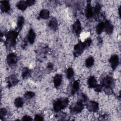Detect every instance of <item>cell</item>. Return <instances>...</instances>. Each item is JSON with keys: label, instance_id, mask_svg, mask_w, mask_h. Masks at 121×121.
Masks as SVG:
<instances>
[{"label": "cell", "instance_id": "6", "mask_svg": "<svg viewBox=\"0 0 121 121\" xmlns=\"http://www.w3.org/2000/svg\"><path fill=\"white\" fill-rule=\"evenodd\" d=\"M84 104L83 103L80 101H78L76 103L73 107L71 108V112L72 113H78L80 112L84 109Z\"/></svg>", "mask_w": 121, "mask_h": 121}, {"label": "cell", "instance_id": "29", "mask_svg": "<svg viewBox=\"0 0 121 121\" xmlns=\"http://www.w3.org/2000/svg\"><path fill=\"white\" fill-rule=\"evenodd\" d=\"M84 43V45L85 47L86 48L88 47L92 43V40L91 38H88L86 39L85 40V41L84 42H83Z\"/></svg>", "mask_w": 121, "mask_h": 121}, {"label": "cell", "instance_id": "15", "mask_svg": "<svg viewBox=\"0 0 121 121\" xmlns=\"http://www.w3.org/2000/svg\"><path fill=\"white\" fill-rule=\"evenodd\" d=\"M85 15H86V17L88 18H91L94 16L93 10L90 3L87 4L86 7V8Z\"/></svg>", "mask_w": 121, "mask_h": 121}, {"label": "cell", "instance_id": "34", "mask_svg": "<svg viewBox=\"0 0 121 121\" xmlns=\"http://www.w3.org/2000/svg\"><path fill=\"white\" fill-rule=\"evenodd\" d=\"M35 121H43V116H42L40 114H36L35 116Z\"/></svg>", "mask_w": 121, "mask_h": 121}, {"label": "cell", "instance_id": "30", "mask_svg": "<svg viewBox=\"0 0 121 121\" xmlns=\"http://www.w3.org/2000/svg\"><path fill=\"white\" fill-rule=\"evenodd\" d=\"M87 100V96L85 95L84 94H81L79 96V101H80L81 102H82L83 103L86 102Z\"/></svg>", "mask_w": 121, "mask_h": 121}, {"label": "cell", "instance_id": "22", "mask_svg": "<svg viewBox=\"0 0 121 121\" xmlns=\"http://www.w3.org/2000/svg\"><path fill=\"white\" fill-rule=\"evenodd\" d=\"M104 22H100L96 26V33L98 35H100L104 31Z\"/></svg>", "mask_w": 121, "mask_h": 121}, {"label": "cell", "instance_id": "35", "mask_svg": "<svg viewBox=\"0 0 121 121\" xmlns=\"http://www.w3.org/2000/svg\"><path fill=\"white\" fill-rule=\"evenodd\" d=\"M94 88H95V91L98 92H100L102 90L103 86L101 85H97Z\"/></svg>", "mask_w": 121, "mask_h": 121}, {"label": "cell", "instance_id": "26", "mask_svg": "<svg viewBox=\"0 0 121 121\" xmlns=\"http://www.w3.org/2000/svg\"><path fill=\"white\" fill-rule=\"evenodd\" d=\"M86 66L87 68L91 67L94 63V59L93 57L90 56L86 60Z\"/></svg>", "mask_w": 121, "mask_h": 121}, {"label": "cell", "instance_id": "14", "mask_svg": "<svg viewBox=\"0 0 121 121\" xmlns=\"http://www.w3.org/2000/svg\"><path fill=\"white\" fill-rule=\"evenodd\" d=\"M49 27L53 31H56L58 28V22L57 19L54 18H52L48 23Z\"/></svg>", "mask_w": 121, "mask_h": 121}, {"label": "cell", "instance_id": "16", "mask_svg": "<svg viewBox=\"0 0 121 121\" xmlns=\"http://www.w3.org/2000/svg\"><path fill=\"white\" fill-rule=\"evenodd\" d=\"M62 76L61 74H57L53 78V83L56 87L59 86L62 82Z\"/></svg>", "mask_w": 121, "mask_h": 121}, {"label": "cell", "instance_id": "27", "mask_svg": "<svg viewBox=\"0 0 121 121\" xmlns=\"http://www.w3.org/2000/svg\"><path fill=\"white\" fill-rule=\"evenodd\" d=\"M101 5L99 3H97L95 7H94L93 10V14H94V16H98L101 11Z\"/></svg>", "mask_w": 121, "mask_h": 121}, {"label": "cell", "instance_id": "2", "mask_svg": "<svg viewBox=\"0 0 121 121\" xmlns=\"http://www.w3.org/2000/svg\"><path fill=\"white\" fill-rule=\"evenodd\" d=\"M69 100L67 98H60L53 102V109L55 112H58L64 109L69 104Z\"/></svg>", "mask_w": 121, "mask_h": 121}, {"label": "cell", "instance_id": "4", "mask_svg": "<svg viewBox=\"0 0 121 121\" xmlns=\"http://www.w3.org/2000/svg\"><path fill=\"white\" fill-rule=\"evenodd\" d=\"M86 49L83 42H80L76 44L74 47V56L77 57L80 55Z\"/></svg>", "mask_w": 121, "mask_h": 121}, {"label": "cell", "instance_id": "31", "mask_svg": "<svg viewBox=\"0 0 121 121\" xmlns=\"http://www.w3.org/2000/svg\"><path fill=\"white\" fill-rule=\"evenodd\" d=\"M7 111L6 108H3L0 109V118L2 119L5 116V115L7 114Z\"/></svg>", "mask_w": 121, "mask_h": 121}, {"label": "cell", "instance_id": "12", "mask_svg": "<svg viewBox=\"0 0 121 121\" xmlns=\"http://www.w3.org/2000/svg\"><path fill=\"white\" fill-rule=\"evenodd\" d=\"M104 30H105V32L107 34L111 35L113 31V26L112 25L108 20L105 21V22L104 23Z\"/></svg>", "mask_w": 121, "mask_h": 121}, {"label": "cell", "instance_id": "25", "mask_svg": "<svg viewBox=\"0 0 121 121\" xmlns=\"http://www.w3.org/2000/svg\"><path fill=\"white\" fill-rule=\"evenodd\" d=\"M74 74V72L72 68L69 67L66 70V76L68 79H71L73 78Z\"/></svg>", "mask_w": 121, "mask_h": 121}, {"label": "cell", "instance_id": "20", "mask_svg": "<svg viewBox=\"0 0 121 121\" xmlns=\"http://www.w3.org/2000/svg\"><path fill=\"white\" fill-rule=\"evenodd\" d=\"M27 6H28L26 3V1L24 0H20L19 2H18L17 4V8L19 9L22 11L25 10L27 8Z\"/></svg>", "mask_w": 121, "mask_h": 121}, {"label": "cell", "instance_id": "9", "mask_svg": "<svg viewBox=\"0 0 121 121\" xmlns=\"http://www.w3.org/2000/svg\"><path fill=\"white\" fill-rule=\"evenodd\" d=\"M18 80L16 76L14 75H11L9 76L7 79V85L9 87H12L17 84Z\"/></svg>", "mask_w": 121, "mask_h": 121}, {"label": "cell", "instance_id": "23", "mask_svg": "<svg viewBox=\"0 0 121 121\" xmlns=\"http://www.w3.org/2000/svg\"><path fill=\"white\" fill-rule=\"evenodd\" d=\"M24 18L22 16H19L17 19V28L18 30H20L24 25Z\"/></svg>", "mask_w": 121, "mask_h": 121}, {"label": "cell", "instance_id": "33", "mask_svg": "<svg viewBox=\"0 0 121 121\" xmlns=\"http://www.w3.org/2000/svg\"><path fill=\"white\" fill-rule=\"evenodd\" d=\"M104 91L105 92V94L108 95H112L113 93L112 88L108 87V88H104Z\"/></svg>", "mask_w": 121, "mask_h": 121}, {"label": "cell", "instance_id": "32", "mask_svg": "<svg viewBox=\"0 0 121 121\" xmlns=\"http://www.w3.org/2000/svg\"><path fill=\"white\" fill-rule=\"evenodd\" d=\"M53 69V65L52 63H48L46 69V71L48 72H50Z\"/></svg>", "mask_w": 121, "mask_h": 121}, {"label": "cell", "instance_id": "7", "mask_svg": "<svg viewBox=\"0 0 121 121\" xmlns=\"http://www.w3.org/2000/svg\"><path fill=\"white\" fill-rule=\"evenodd\" d=\"M87 110L91 112H96L99 110V104L95 101H90L86 104Z\"/></svg>", "mask_w": 121, "mask_h": 121}, {"label": "cell", "instance_id": "24", "mask_svg": "<svg viewBox=\"0 0 121 121\" xmlns=\"http://www.w3.org/2000/svg\"><path fill=\"white\" fill-rule=\"evenodd\" d=\"M14 104L16 107L20 108L23 106L24 104V100L21 97L17 98L14 101Z\"/></svg>", "mask_w": 121, "mask_h": 121}, {"label": "cell", "instance_id": "11", "mask_svg": "<svg viewBox=\"0 0 121 121\" xmlns=\"http://www.w3.org/2000/svg\"><path fill=\"white\" fill-rule=\"evenodd\" d=\"M0 9L3 12H7L10 9V6L9 1L3 0L0 1Z\"/></svg>", "mask_w": 121, "mask_h": 121}, {"label": "cell", "instance_id": "21", "mask_svg": "<svg viewBox=\"0 0 121 121\" xmlns=\"http://www.w3.org/2000/svg\"><path fill=\"white\" fill-rule=\"evenodd\" d=\"M31 74V70L27 67H25L23 69L22 72V77L23 78L25 79L28 78Z\"/></svg>", "mask_w": 121, "mask_h": 121}, {"label": "cell", "instance_id": "3", "mask_svg": "<svg viewBox=\"0 0 121 121\" xmlns=\"http://www.w3.org/2000/svg\"><path fill=\"white\" fill-rule=\"evenodd\" d=\"M18 61V58L15 53H10L9 54L6 58V61L8 65L10 67H13L17 64Z\"/></svg>", "mask_w": 121, "mask_h": 121}, {"label": "cell", "instance_id": "37", "mask_svg": "<svg viewBox=\"0 0 121 121\" xmlns=\"http://www.w3.org/2000/svg\"><path fill=\"white\" fill-rule=\"evenodd\" d=\"M32 120V118L28 115H25L22 119V120L23 121H31Z\"/></svg>", "mask_w": 121, "mask_h": 121}, {"label": "cell", "instance_id": "13", "mask_svg": "<svg viewBox=\"0 0 121 121\" xmlns=\"http://www.w3.org/2000/svg\"><path fill=\"white\" fill-rule=\"evenodd\" d=\"M27 41L30 44H33L34 43L35 39V31L32 29H30L29 30L27 35Z\"/></svg>", "mask_w": 121, "mask_h": 121}, {"label": "cell", "instance_id": "18", "mask_svg": "<svg viewBox=\"0 0 121 121\" xmlns=\"http://www.w3.org/2000/svg\"><path fill=\"white\" fill-rule=\"evenodd\" d=\"M79 82L77 80L75 81L72 86V87L71 89V95H74L79 89Z\"/></svg>", "mask_w": 121, "mask_h": 121}, {"label": "cell", "instance_id": "28", "mask_svg": "<svg viewBox=\"0 0 121 121\" xmlns=\"http://www.w3.org/2000/svg\"><path fill=\"white\" fill-rule=\"evenodd\" d=\"M35 96V93L32 91H27L24 95V97L26 99H31L34 97Z\"/></svg>", "mask_w": 121, "mask_h": 121}, {"label": "cell", "instance_id": "17", "mask_svg": "<svg viewBox=\"0 0 121 121\" xmlns=\"http://www.w3.org/2000/svg\"><path fill=\"white\" fill-rule=\"evenodd\" d=\"M87 84L89 87L95 88L97 85V81L96 78L93 76H91L88 79Z\"/></svg>", "mask_w": 121, "mask_h": 121}, {"label": "cell", "instance_id": "8", "mask_svg": "<svg viewBox=\"0 0 121 121\" xmlns=\"http://www.w3.org/2000/svg\"><path fill=\"white\" fill-rule=\"evenodd\" d=\"M109 62L111 67L113 70H114L119 64V59L117 55H112L109 59Z\"/></svg>", "mask_w": 121, "mask_h": 121}, {"label": "cell", "instance_id": "19", "mask_svg": "<svg viewBox=\"0 0 121 121\" xmlns=\"http://www.w3.org/2000/svg\"><path fill=\"white\" fill-rule=\"evenodd\" d=\"M50 12L48 10L44 9L42 10L39 14V16L40 18L43 19H47L49 17Z\"/></svg>", "mask_w": 121, "mask_h": 121}, {"label": "cell", "instance_id": "10", "mask_svg": "<svg viewBox=\"0 0 121 121\" xmlns=\"http://www.w3.org/2000/svg\"><path fill=\"white\" fill-rule=\"evenodd\" d=\"M72 29L74 33L77 35H80L81 32L82 27L80 22L78 20H77L72 25Z\"/></svg>", "mask_w": 121, "mask_h": 121}, {"label": "cell", "instance_id": "5", "mask_svg": "<svg viewBox=\"0 0 121 121\" xmlns=\"http://www.w3.org/2000/svg\"><path fill=\"white\" fill-rule=\"evenodd\" d=\"M113 79L111 77L106 76L102 79L101 85L103 87H104V88H112V86L113 85Z\"/></svg>", "mask_w": 121, "mask_h": 121}, {"label": "cell", "instance_id": "36", "mask_svg": "<svg viewBox=\"0 0 121 121\" xmlns=\"http://www.w3.org/2000/svg\"><path fill=\"white\" fill-rule=\"evenodd\" d=\"M26 3L27 6H32V5H34L35 2V1L34 0H26Z\"/></svg>", "mask_w": 121, "mask_h": 121}, {"label": "cell", "instance_id": "1", "mask_svg": "<svg viewBox=\"0 0 121 121\" xmlns=\"http://www.w3.org/2000/svg\"><path fill=\"white\" fill-rule=\"evenodd\" d=\"M18 32L16 31L9 32L6 35V45L8 48L14 47L16 44V39Z\"/></svg>", "mask_w": 121, "mask_h": 121}]
</instances>
